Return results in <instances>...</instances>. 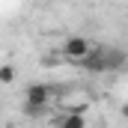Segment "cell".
Masks as SVG:
<instances>
[{
	"label": "cell",
	"instance_id": "6da1fadb",
	"mask_svg": "<svg viewBox=\"0 0 128 128\" xmlns=\"http://www.w3.org/2000/svg\"><path fill=\"white\" fill-rule=\"evenodd\" d=\"M24 98H27V107H51V98H54V90L51 86H45V84H33V86H27V92H24Z\"/></svg>",
	"mask_w": 128,
	"mask_h": 128
},
{
	"label": "cell",
	"instance_id": "7a4b0ae2",
	"mask_svg": "<svg viewBox=\"0 0 128 128\" xmlns=\"http://www.w3.org/2000/svg\"><path fill=\"white\" fill-rule=\"evenodd\" d=\"M86 51H90V42H86L84 36H68V39L63 42V57L72 60V63H78Z\"/></svg>",
	"mask_w": 128,
	"mask_h": 128
},
{
	"label": "cell",
	"instance_id": "3957f363",
	"mask_svg": "<svg viewBox=\"0 0 128 128\" xmlns=\"http://www.w3.org/2000/svg\"><path fill=\"white\" fill-rule=\"evenodd\" d=\"M57 125H63V128H84V125H86V119H84L80 110H72V113H66V116L57 119Z\"/></svg>",
	"mask_w": 128,
	"mask_h": 128
},
{
	"label": "cell",
	"instance_id": "277c9868",
	"mask_svg": "<svg viewBox=\"0 0 128 128\" xmlns=\"http://www.w3.org/2000/svg\"><path fill=\"white\" fill-rule=\"evenodd\" d=\"M15 80V66H0V84H12Z\"/></svg>",
	"mask_w": 128,
	"mask_h": 128
},
{
	"label": "cell",
	"instance_id": "5b68a950",
	"mask_svg": "<svg viewBox=\"0 0 128 128\" xmlns=\"http://www.w3.org/2000/svg\"><path fill=\"white\" fill-rule=\"evenodd\" d=\"M60 60H63V57H57V54H48V60H45V66H60Z\"/></svg>",
	"mask_w": 128,
	"mask_h": 128
}]
</instances>
